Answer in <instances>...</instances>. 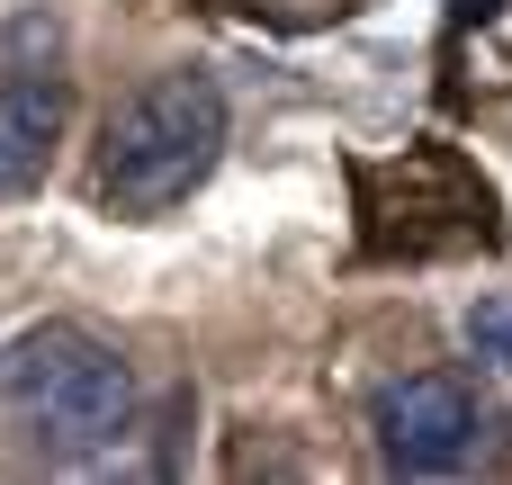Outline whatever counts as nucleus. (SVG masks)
Instances as JSON below:
<instances>
[{"label":"nucleus","instance_id":"f257e3e1","mask_svg":"<svg viewBox=\"0 0 512 485\" xmlns=\"http://www.w3.org/2000/svg\"><path fill=\"white\" fill-rule=\"evenodd\" d=\"M225 153V90L216 72L180 63V72H153L117 117H108V144H99V198L117 216H162L180 207Z\"/></svg>","mask_w":512,"mask_h":485},{"label":"nucleus","instance_id":"39448f33","mask_svg":"<svg viewBox=\"0 0 512 485\" xmlns=\"http://www.w3.org/2000/svg\"><path fill=\"white\" fill-rule=\"evenodd\" d=\"M459 342H468V360H477V369L512 378V288H486V297L459 315Z\"/></svg>","mask_w":512,"mask_h":485},{"label":"nucleus","instance_id":"f03ea898","mask_svg":"<svg viewBox=\"0 0 512 485\" xmlns=\"http://www.w3.org/2000/svg\"><path fill=\"white\" fill-rule=\"evenodd\" d=\"M0 396L27 414V432L45 441V459H90L126 432L135 414V378L117 351H99L90 333L72 324H45V333H18L0 351Z\"/></svg>","mask_w":512,"mask_h":485},{"label":"nucleus","instance_id":"7ed1b4c3","mask_svg":"<svg viewBox=\"0 0 512 485\" xmlns=\"http://www.w3.org/2000/svg\"><path fill=\"white\" fill-rule=\"evenodd\" d=\"M378 450H387L396 477H459L486 450V414L459 378L423 369V378H396L378 396Z\"/></svg>","mask_w":512,"mask_h":485},{"label":"nucleus","instance_id":"20e7f679","mask_svg":"<svg viewBox=\"0 0 512 485\" xmlns=\"http://www.w3.org/2000/svg\"><path fill=\"white\" fill-rule=\"evenodd\" d=\"M63 117H72L63 81H0V207L45 180V162L63 144Z\"/></svg>","mask_w":512,"mask_h":485}]
</instances>
